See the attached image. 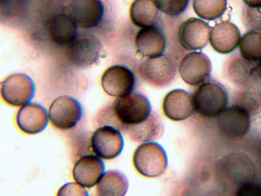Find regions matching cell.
<instances>
[{
	"instance_id": "obj_12",
	"label": "cell",
	"mask_w": 261,
	"mask_h": 196,
	"mask_svg": "<svg viewBox=\"0 0 261 196\" xmlns=\"http://www.w3.org/2000/svg\"><path fill=\"white\" fill-rule=\"evenodd\" d=\"M217 117L219 129L228 137L241 138L249 130L250 120L249 112L239 105L226 108Z\"/></svg>"
},
{
	"instance_id": "obj_14",
	"label": "cell",
	"mask_w": 261,
	"mask_h": 196,
	"mask_svg": "<svg viewBox=\"0 0 261 196\" xmlns=\"http://www.w3.org/2000/svg\"><path fill=\"white\" fill-rule=\"evenodd\" d=\"M220 167L227 180L239 185L251 181L255 175L253 162L242 153H233L224 157Z\"/></svg>"
},
{
	"instance_id": "obj_11",
	"label": "cell",
	"mask_w": 261,
	"mask_h": 196,
	"mask_svg": "<svg viewBox=\"0 0 261 196\" xmlns=\"http://www.w3.org/2000/svg\"><path fill=\"white\" fill-rule=\"evenodd\" d=\"M211 27L204 20L191 17L183 21L177 31L180 45L186 50L194 51L205 46L209 40Z\"/></svg>"
},
{
	"instance_id": "obj_3",
	"label": "cell",
	"mask_w": 261,
	"mask_h": 196,
	"mask_svg": "<svg viewBox=\"0 0 261 196\" xmlns=\"http://www.w3.org/2000/svg\"><path fill=\"white\" fill-rule=\"evenodd\" d=\"M133 162L136 171L146 178H155L165 171L168 158L164 149L155 142H144L135 151Z\"/></svg>"
},
{
	"instance_id": "obj_18",
	"label": "cell",
	"mask_w": 261,
	"mask_h": 196,
	"mask_svg": "<svg viewBox=\"0 0 261 196\" xmlns=\"http://www.w3.org/2000/svg\"><path fill=\"white\" fill-rule=\"evenodd\" d=\"M103 162L97 156L87 155L81 157L75 163L72 176L82 186L91 188L95 185L104 173Z\"/></svg>"
},
{
	"instance_id": "obj_26",
	"label": "cell",
	"mask_w": 261,
	"mask_h": 196,
	"mask_svg": "<svg viewBox=\"0 0 261 196\" xmlns=\"http://www.w3.org/2000/svg\"><path fill=\"white\" fill-rule=\"evenodd\" d=\"M193 8L202 19L212 20L221 17L225 12L227 0H193Z\"/></svg>"
},
{
	"instance_id": "obj_5",
	"label": "cell",
	"mask_w": 261,
	"mask_h": 196,
	"mask_svg": "<svg viewBox=\"0 0 261 196\" xmlns=\"http://www.w3.org/2000/svg\"><path fill=\"white\" fill-rule=\"evenodd\" d=\"M102 46L99 39L91 34L77 37L67 47L66 56L73 66L79 68L95 64L100 58Z\"/></svg>"
},
{
	"instance_id": "obj_24",
	"label": "cell",
	"mask_w": 261,
	"mask_h": 196,
	"mask_svg": "<svg viewBox=\"0 0 261 196\" xmlns=\"http://www.w3.org/2000/svg\"><path fill=\"white\" fill-rule=\"evenodd\" d=\"M256 63L245 59L242 55L232 56L227 65V74L234 83L240 86H247L255 78Z\"/></svg>"
},
{
	"instance_id": "obj_13",
	"label": "cell",
	"mask_w": 261,
	"mask_h": 196,
	"mask_svg": "<svg viewBox=\"0 0 261 196\" xmlns=\"http://www.w3.org/2000/svg\"><path fill=\"white\" fill-rule=\"evenodd\" d=\"M105 7L101 0H70L68 14L77 26L86 29L97 26L102 20Z\"/></svg>"
},
{
	"instance_id": "obj_15",
	"label": "cell",
	"mask_w": 261,
	"mask_h": 196,
	"mask_svg": "<svg viewBox=\"0 0 261 196\" xmlns=\"http://www.w3.org/2000/svg\"><path fill=\"white\" fill-rule=\"evenodd\" d=\"M135 45L140 56L153 58L164 54L166 48V39L162 31L156 27L144 28L137 32Z\"/></svg>"
},
{
	"instance_id": "obj_20",
	"label": "cell",
	"mask_w": 261,
	"mask_h": 196,
	"mask_svg": "<svg viewBox=\"0 0 261 196\" xmlns=\"http://www.w3.org/2000/svg\"><path fill=\"white\" fill-rule=\"evenodd\" d=\"M47 29L50 40L60 46H68L77 37V25L68 13L53 16Z\"/></svg>"
},
{
	"instance_id": "obj_16",
	"label": "cell",
	"mask_w": 261,
	"mask_h": 196,
	"mask_svg": "<svg viewBox=\"0 0 261 196\" xmlns=\"http://www.w3.org/2000/svg\"><path fill=\"white\" fill-rule=\"evenodd\" d=\"M16 121L19 129L28 134H35L42 131L48 122L46 109L40 104L29 103L18 111Z\"/></svg>"
},
{
	"instance_id": "obj_29",
	"label": "cell",
	"mask_w": 261,
	"mask_h": 196,
	"mask_svg": "<svg viewBox=\"0 0 261 196\" xmlns=\"http://www.w3.org/2000/svg\"><path fill=\"white\" fill-rule=\"evenodd\" d=\"M78 183L69 182L63 185L58 190L57 195L88 196L87 190Z\"/></svg>"
},
{
	"instance_id": "obj_27",
	"label": "cell",
	"mask_w": 261,
	"mask_h": 196,
	"mask_svg": "<svg viewBox=\"0 0 261 196\" xmlns=\"http://www.w3.org/2000/svg\"><path fill=\"white\" fill-rule=\"evenodd\" d=\"M190 0H155L159 10L170 16H176L187 8Z\"/></svg>"
},
{
	"instance_id": "obj_4",
	"label": "cell",
	"mask_w": 261,
	"mask_h": 196,
	"mask_svg": "<svg viewBox=\"0 0 261 196\" xmlns=\"http://www.w3.org/2000/svg\"><path fill=\"white\" fill-rule=\"evenodd\" d=\"M176 69L173 59L163 54L143 61L139 66L138 72L144 82L153 87L161 88L172 82L176 74Z\"/></svg>"
},
{
	"instance_id": "obj_28",
	"label": "cell",
	"mask_w": 261,
	"mask_h": 196,
	"mask_svg": "<svg viewBox=\"0 0 261 196\" xmlns=\"http://www.w3.org/2000/svg\"><path fill=\"white\" fill-rule=\"evenodd\" d=\"M243 21L250 30L261 32V7L246 6L243 12Z\"/></svg>"
},
{
	"instance_id": "obj_31",
	"label": "cell",
	"mask_w": 261,
	"mask_h": 196,
	"mask_svg": "<svg viewBox=\"0 0 261 196\" xmlns=\"http://www.w3.org/2000/svg\"><path fill=\"white\" fill-rule=\"evenodd\" d=\"M245 4L250 7H261V0H243Z\"/></svg>"
},
{
	"instance_id": "obj_6",
	"label": "cell",
	"mask_w": 261,
	"mask_h": 196,
	"mask_svg": "<svg viewBox=\"0 0 261 196\" xmlns=\"http://www.w3.org/2000/svg\"><path fill=\"white\" fill-rule=\"evenodd\" d=\"M35 91L33 80L24 74H11L1 82V96L5 102L12 106L29 103L35 96Z\"/></svg>"
},
{
	"instance_id": "obj_23",
	"label": "cell",
	"mask_w": 261,
	"mask_h": 196,
	"mask_svg": "<svg viewBox=\"0 0 261 196\" xmlns=\"http://www.w3.org/2000/svg\"><path fill=\"white\" fill-rule=\"evenodd\" d=\"M128 188V182L121 172L111 169L103 173L96 185L97 195L99 196H123Z\"/></svg>"
},
{
	"instance_id": "obj_32",
	"label": "cell",
	"mask_w": 261,
	"mask_h": 196,
	"mask_svg": "<svg viewBox=\"0 0 261 196\" xmlns=\"http://www.w3.org/2000/svg\"><path fill=\"white\" fill-rule=\"evenodd\" d=\"M255 76L258 82L261 84V59L256 63L255 69Z\"/></svg>"
},
{
	"instance_id": "obj_22",
	"label": "cell",
	"mask_w": 261,
	"mask_h": 196,
	"mask_svg": "<svg viewBox=\"0 0 261 196\" xmlns=\"http://www.w3.org/2000/svg\"><path fill=\"white\" fill-rule=\"evenodd\" d=\"M154 0H134L129 9V16L133 24L141 28L155 26L160 13Z\"/></svg>"
},
{
	"instance_id": "obj_19",
	"label": "cell",
	"mask_w": 261,
	"mask_h": 196,
	"mask_svg": "<svg viewBox=\"0 0 261 196\" xmlns=\"http://www.w3.org/2000/svg\"><path fill=\"white\" fill-rule=\"evenodd\" d=\"M241 39L240 32L233 23L222 21L216 24L211 30L210 42L217 52L226 54L233 51Z\"/></svg>"
},
{
	"instance_id": "obj_8",
	"label": "cell",
	"mask_w": 261,
	"mask_h": 196,
	"mask_svg": "<svg viewBox=\"0 0 261 196\" xmlns=\"http://www.w3.org/2000/svg\"><path fill=\"white\" fill-rule=\"evenodd\" d=\"M136 82L133 71L127 66L119 64L108 68L101 78L103 91L113 97H120L133 92Z\"/></svg>"
},
{
	"instance_id": "obj_25",
	"label": "cell",
	"mask_w": 261,
	"mask_h": 196,
	"mask_svg": "<svg viewBox=\"0 0 261 196\" xmlns=\"http://www.w3.org/2000/svg\"><path fill=\"white\" fill-rule=\"evenodd\" d=\"M241 55L245 59L258 62L261 59V32L250 30L243 35L239 43Z\"/></svg>"
},
{
	"instance_id": "obj_10",
	"label": "cell",
	"mask_w": 261,
	"mask_h": 196,
	"mask_svg": "<svg viewBox=\"0 0 261 196\" xmlns=\"http://www.w3.org/2000/svg\"><path fill=\"white\" fill-rule=\"evenodd\" d=\"M212 63L201 52L187 54L180 61L178 71L183 81L191 86H199L210 80Z\"/></svg>"
},
{
	"instance_id": "obj_1",
	"label": "cell",
	"mask_w": 261,
	"mask_h": 196,
	"mask_svg": "<svg viewBox=\"0 0 261 196\" xmlns=\"http://www.w3.org/2000/svg\"><path fill=\"white\" fill-rule=\"evenodd\" d=\"M151 111V105L147 97L140 92L133 91L117 97L103 110L102 122L124 133L126 127L142 122Z\"/></svg>"
},
{
	"instance_id": "obj_17",
	"label": "cell",
	"mask_w": 261,
	"mask_h": 196,
	"mask_svg": "<svg viewBox=\"0 0 261 196\" xmlns=\"http://www.w3.org/2000/svg\"><path fill=\"white\" fill-rule=\"evenodd\" d=\"M162 109L165 116L173 121L186 119L194 110L192 95L181 89L172 90L164 97Z\"/></svg>"
},
{
	"instance_id": "obj_21",
	"label": "cell",
	"mask_w": 261,
	"mask_h": 196,
	"mask_svg": "<svg viewBox=\"0 0 261 196\" xmlns=\"http://www.w3.org/2000/svg\"><path fill=\"white\" fill-rule=\"evenodd\" d=\"M163 132L164 126L160 116L152 111L142 122L126 127L124 133L134 142L144 143L159 139Z\"/></svg>"
},
{
	"instance_id": "obj_2",
	"label": "cell",
	"mask_w": 261,
	"mask_h": 196,
	"mask_svg": "<svg viewBox=\"0 0 261 196\" xmlns=\"http://www.w3.org/2000/svg\"><path fill=\"white\" fill-rule=\"evenodd\" d=\"M194 111L206 118L219 116L226 108L228 97L220 83L208 80L201 84L192 95Z\"/></svg>"
},
{
	"instance_id": "obj_7",
	"label": "cell",
	"mask_w": 261,
	"mask_h": 196,
	"mask_svg": "<svg viewBox=\"0 0 261 196\" xmlns=\"http://www.w3.org/2000/svg\"><path fill=\"white\" fill-rule=\"evenodd\" d=\"M83 115L82 107L75 98L62 95L55 99L50 105L49 119L57 128L68 130L74 127Z\"/></svg>"
},
{
	"instance_id": "obj_9",
	"label": "cell",
	"mask_w": 261,
	"mask_h": 196,
	"mask_svg": "<svg viewBox=\"0 0 261 196\" xmlns=\"http://www.w3.org/2000/svg\"><path fill=\"white\" fill-rule=\"evenodd\" d=\"M91 145L96 156L103 159L111 160L121 153L124 146L123 138L118 129L105 125L93 133Z\"/></svg>"
},
{
	"instance_id": "obj_30",
	"label": "cell",
	"mask_w": 261,
	"mask_h": 196,
	"mask_svg": "<svg viewBox=\"0 0 261 196\" xmlns=\"http://www.w3.org/2000/svg\"><path fill=\"white\" fill-rule=\"evenodd\" d=\"M240 196H261V187L251 181L240 185L237 190Z\"/></svg>"
}]
</instances>
